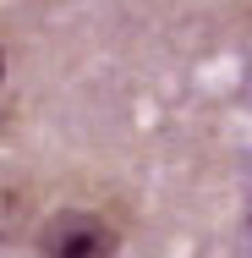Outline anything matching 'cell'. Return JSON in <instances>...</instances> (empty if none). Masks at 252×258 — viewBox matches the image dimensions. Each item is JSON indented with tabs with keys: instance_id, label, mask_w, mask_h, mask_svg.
I'll return each instance as SVG.
<instances>
[{
	"instance_id": "6da1fadb",
	"label": "cell",
	"mask_w": 252,
	"mask_h": 258,
	"mask_svg": "<svg viewBox=\"0 0 252 258\" xmlns=\"http://www.w3.org/2000/svg\"><path fill=\"white\" fill-rule=\"evenodd\" d=\"M39 258H121V231L99 209H55L39 225Z\"/></svg>"
}]
</instances>
